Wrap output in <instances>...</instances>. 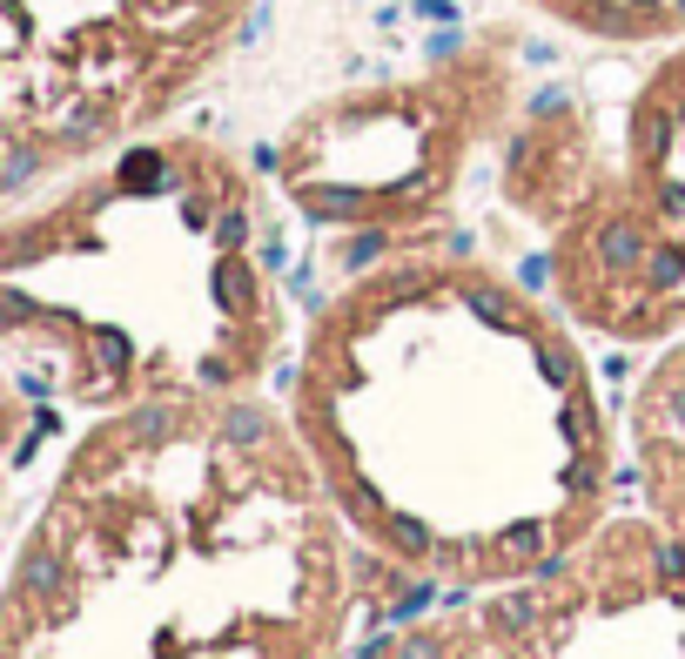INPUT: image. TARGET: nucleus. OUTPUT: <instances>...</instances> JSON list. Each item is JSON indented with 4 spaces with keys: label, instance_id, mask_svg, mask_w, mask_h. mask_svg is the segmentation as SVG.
<instances>
[{
    "label": "nucleus",
    "instance_id": "obj_1",
    "mask_svg": "<svg viewBox=\"0 0 685 659\" xmlns=\"http://www.w3.org/2000/svg\"><path fill=\"white\" fill-rule=\"evenodd\" d=\"M282 411L383 612L538 578L619 512L585 330L464 249L363 263L322 296Z\"/></svg>",
    "mask_w": 685,
    "mask_h": 659
},
{
    "label": "nucleus",
    "instance_id": "obj_2",
    "mask_svg": "<svg viewBox=\"0 0 685 659\" xmlns=\"http://www.w3.org/2000/svg\"><path fill=\"white\" fill-rule=\"evenodd\" d=\"M363 606L290 411L182 398L74 431L14 525L0 659H350Z\"/></svg>",
    "mask_w": 685,
    "mask_h": 659
},
{
    "label": "nucleus",
    "instance_id": "obj_3",
    "mask_svg": "<svg viewBox=\"0 0 685 659\" xmlns=\"http://www.w3.org/2000/svg\"><path fill=\"white\" fill-rule=\"evenodd\" d=\"M8 438L81 431L182 398H256L290 357L276 222L249 162L148 135L8 203L0 229Z\"/></svg>",
    "mask_w": 685,
    "mask_h": 659
},
{
    "label": "nucleus",
    "instance_id": "obj_4",
    "mask_svg": "<svg viewBox=\"0 0 685 659\" xmlns=\"http://www.w3.org/2000/svg\"><path fill=\"white\" fill-rule=\"evenodd\" d=\"M498 196L545 236V296L585 337H685V41L598 108L545 95L498 148Z\"/></svg>",
    "mask_w": 685,
    "mask_h": 659
},
{
    "label": "nucleus",
    "instance_id": "obj_5",
    "mask_svg": "<svg viewBox=\"0 0 685 659\" xmlns=\"http://www.w3.org/2000/svg\"><path fill=\"white\" fill-rule=\"evenodd\" d=\"M256 0H0L8 203L148 142L222 68Z\"/></svg>",
    "mask_w": 685,
    "mask_h": 659
},
{
    "label": "nucleus",
    "instance_id": "obj_6",
    "mask_svg": "<svg viewBox=\"0 0 685 659\" xmlns=\"http://www.w3.org/2000/svg\"><path fill=\"white\" fill-rule=\"evenodd\" d=\"M356 659H685V451L632 444V498L551 572L437 599Z\"/></svg>",
    "mask_w": 685,
    "mask_h": 659
},
{
    "label": "nucleus",
    "instance_id": "obj_7",
    "mask_svg": "<svg viewBox=\"0 0 685 659\" xmlns=\"http://www.w3.org/2000/svg\"><path fill=\"white\" fill-rule=\"evenodd\" d=\"M517 68L504 48H464L430 74L316 101L276 142V188L316 229L363 243L383 263L430 249L451 196L484 148H504L517 122Z\"/></svg>",
    "mask_w": 685,
    "mask_h": 659
},
{
    "label": "nucleus",
    "instance_id": "obj_8",
    "mask_svg": "<svg viewBox=\"0 0 685 659\" xmlns=\"http://www.w3.org/2000/svg\"><path fill=\"white\" fill-rule=\"evenodd\" d=\"M625 444L685 451V337L645 364L638 391H632V417H625Z\"/></svg>",
    "mask_w": 685,
    "mask_h": 659
}]
</instances>
